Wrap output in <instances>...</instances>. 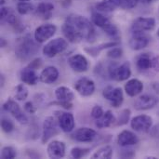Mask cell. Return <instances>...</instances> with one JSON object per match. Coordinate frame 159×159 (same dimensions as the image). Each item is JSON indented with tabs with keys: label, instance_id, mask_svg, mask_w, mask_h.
<instances>
[{
	"label": "cell",
	"instance_id": "cell-1",
	"mask_svg": "<svg viewBox=\"0 0 159 159\" xmlns=\"http://www.w3.org/2000/svg\"><path fill=\"white\" fill-rule=\"evenodd\" d=\"M62 34L69 42L79 43L81 41L93 42L96 37L94 24L87 17L72 13L69 14L62 26Z\"/></svg>",
	"mask_w": 159,
	"mask_h": 159
},
{
	"label": "cell",
	"instance_id": "cell-2",
	"mask_svg": "<svg viewBox=\"0 0 159 159\" xmlns=\"http://www.w3.org/2000/svg\"><path fill=\"white\" fill-rule=\"evenodd\" d=\"M90 20L95 26L101 28L112 40H115V41L120 40L121 34H120V31L118 30V28L107 17H105L103 14H102L98 10L93 11L91 13Z\"/></svg>",
	"mask_w": 159,
	"mask_h": 159
},
{
	"label": "cell",
	"instance_id": "cell-3",
	"mask_svg": "<svg viewBox=\"0 0 159 159\" xmlns=\"http://www.w3.org/2000/svg\"><path fill=\"white\" fill-rule=\"evenodd\" d=\"M38 44L39 43L34 39V37L32 38L30 34H26L21 38V40L20 41V43L16 48L15 54L17 58L21 61L30 60L33 56H34L38 52L39 50Z\"/></svg>",
	"mask_w": 159,
	"mask_h": 159
},
{
	"label": "cell",
	"instance_id": "cell-4",
	"mask_svg": "<svg viewBox=\"0 0 159 159\" xmlns=\"http://www.w3.org/2000/svg\"><path fill=\"white\" fill-rule=\"evenodd\" d=\"M107 75L110 79L121 82L128 80L131 75V68L129 61L119 64L116 61H111L107 66Z\"/></svg>",
	"mask_w": 159,
	"mask_h": 159
},
{
	"label": "cell",
	"instance_id": "cell-5",
	"mask_svg": "<svg viewBox=\"0 0 159 159\" xmlns=\"http://www.w3.org/2000/svg\"><path fill=\"white\" fill-rule=\"evenodd\" d=\"M68 48V40L62 37H57L48 41L43 47V54L48 58H54L62 53Z\"/></svg>",
	"mask_w": 159,
	"mask_h": 159
},
{
	"label": "cell",
	"instance_id": "cell-6",
	"mask_svg": "<svg viewBox=\"0 0 159 159\" xmlns=\"http://www.w3.org/2000/svg\"><path fill=\"white\" fill-rule=\"evenodd\" d=\"M60 126L58 121L54 119L52 116H48L45 118L43 123V130L41 135V143L42 144H46L50 139L57 136L60 133Z\"/></svg>",
	"mask_w": 159,
	"mask_h": 159
},
{
	"label": "cell",
	"instance_id": "cell-7",
	"mask_svg": "<svg viewBox=\"0 0 159 159\" xmlns=\"http://www.w3.org/2000/svg\"><path fill=\"white\" fill-rule=\"evenodd\" d=\"M3 109L9 113L21 125H27L29 120L26 115L23 113L20 105L13 100V99H7V102L3 104Z\"/></svg>",
	"mask_w": 159,
	"mask_h": 159
},
{
	"label": "cell",
	"instance_id": "cell-8",
	"mask_svg": "<svg viewBox=\"0 0 159 159\" xmlns=\"http://www.w3.org/2000/svg\"><path fill=\"white\" fill-rule=\"evenodd\" d=\"M102 96L111 102L112 106L118 108L124 102V94L121 88H114L113 86H107L103 89Z\"/></svg>",
	"mask_w": 159,
	"mask_h": 159
},
{
	"label": "cell",
	"instance_id": "cell-9",
	"mask_svg": "<svg viewBox=\"0 0 159 159\" xmlns=\"http://www.w3.org/2000/svg\"><path fill=\"white\" fill-rule=\"evenodd\" d=\"M156 27V19L152 17H139L131 24V33H146Z\"/></svg>",
	"mask_w": 159,
	"mask_h": 159
},
{
	"label": "cell",
	"instance_id": "cell-10",
	"mask_svg": "<svg viewBox=\"0 0 159 159\" xmlns=\"http://www.w3.org/2000/svg\"><path fill=\"white\" fill-rule=\"evenodd\" d=\"M56 31H57V27L52 23L42 24L34 30V37L39 44H41L53 37Z\"/></svg>",
	"mask_w": 159,
	"mask_h": 159
},
{
	"label": "cell",
	"instance_id": "cell-11",
	"mask_svg": "<svg viewBox=\"0 0 159 159\" xmlns=\"http://www.w3.org/2000/svg\"><path fill=\"white\" fill-rule=\"evenodd\" d=\"M130 127L137 132H149L153 127V118L147 115L137 116L131 119Z\"/></svg>",
	"mask_w": 159,
	"mask_h": 159
},
{
	"label": "cell",
	"instance_id": "cell-12",
	"mask_svg": "<svg viewBox=\"0 0 159 159\" xmlns=\"http://www.w3.org/2000/svg\"><path fill=\"white\" fill-rule=\"evenodd\" d=\"M75 89L82 97H89L95 91V83L90 78L81 77L75 82Z\"/></svg>",
	"mask_w": 159,
	"mask_h": 159
},
{
	"label": "cell",
	"instance_id": "cell-13",
	"mask_svg": "<svg viewBox=\"0 0 159 159\" xmlns=\"http://www.w3.org/2000/svg\"><path fill=\"white\" fill-rule=\"evenodd\" d=\"M56 116H57L58 124L63 132L69 133L74 130L75 122L73 114L68 112H57Z\"/></svg>",
	"mask_w": 159,
	"mask_h": 159
},
{
	"label": "cell",
	"instance_id": "cell-14",
	"mask_svg": "<svg viewBox=\"0 0 159 159\" xmlns=\"http://www.w3.org/2000/svg\"><path fill=\"white\" fill-rule=\"evenodd\" d=\"M158 103V99L156 96L144 94L140 96L134 102V108L138 111H146L154 108Z\"/></svg>",
	"mask_w": 159,
	"mask_h": 159
},
{
	"label": "cell",
	"instance_id": "cell-15",
	"mask_svg": "<svg viewBox=\"0 0 159 159\" xmlns=\"http://www.w3.org/2000/svg\"><path fill=\"white\" fill-rule=\"evenodd\" d=\"M68 64L72 70L76 73H84L89 69V61L82 54H75L68 59Z\"/></svg>",
	"mask_w": 159,
	"mask_h": 159
},
{
	"label": "cell",
	"instance_id": "cell-16",
	"mask_svg": "<svg viewBox=\"0 0 159 159\" xmlns=\"http://www.w3.org/2000/svg\"><path fill=\"white\" fill-rule=\"evenodd\" d=\"M96 137L97 132L90 128H80L72 134V138L78 143H91Z\"/></svg>",
	"mask_w": 159,
	"mask_h": 159
},
{
	"label": "cell",
	"instance_id": "cell-17",
	"mask_svg": "<svg viewBox=\"0 0 159 159\" xmlns=\"http://www.w3.org/2000/svg\"><path fill=\"white\" fill-rule=\"evenodd\" d=\"M47 151H48V156L50 158H62L65 156L66 146L63 142L55 140L48 143Z\"/></svg>",
	"mask_w": 159,
	"mask_h": 159
},
{
	"label": "cell",
	"instance_id": "cell-18",
	"mask_svg": "<svg viewBox=\"0 0 159 159\" xmlns=\"http://www.w3.org/2000/svg\"><path fill=\"white\" fill-rule=\"evenodd\" d=\"M150 43V37L145 33H132L129 47L133 50H142Z\"/></svg>",
	"mask_w": 159,
	"mask_h": 159
},
{
	"label": "cell",
	"instance_id": "cell-19",
	"mask_svg": "<svg viewBox=\"0 0 159 159\" xmlns=\"http://www.w3.org/2000/svg\"><path fill=\"white\" fill-rule=\"evenodd\" d=\"M20 76L21 82L26 85H29V86H35L38 83V81L40 80V77H39L38 74L36 73V70H34L29 66L23 68L20 71Z\"/></svg>",
	"mask_w": 159,
	"mask_h": 159
},
{
	"label": "cell",
	"instance_id": "cell-20",
	"mask_svg": "<svg viewBox=\"0 0 159 159\" xmlns=\"http://www.w3.org/2000/svg\"><path fill=\"white\" fill-rule=\"evenodd\" d=\"M154 56L152 53H142L136 58V67L139 71L144 72L153 70V62H154Z\"/></svg>",
	"mask_w": 159,
	"mask_h": 159
},
{
	"label": "cell",
	"instance_id": "cell-21",
	"mask_svg": "<svg viewBox=\"0 0 159 159\" xmlns=\"http://www.w3.org/2000/svg\"><path fill=\"white\" fill-rule=\"evenodd\" d=\"M139 142L138 137L130 130H123L117 136V143L122 147H129L137 144Z\"/></svg>",
	"mask_w": 159,
	"mask_h": 159
},
{
	"label": "cell",
	"instance_id": "cell-22",
	"mask_svg": "<svg viewBox=\"0 0 159 159\" xmlns=\"http://www.w3.org/2000/svg\"><path fill=\"white\" fill-rule=\"evenodd\" d=\"M40 81L44 84H52L59 78V71L55 66H48L39 75Z\"/></svg>",
	"mask_w": 159,
	"mask_h": 159
},
{
	"label": "cell",
	"instance_id": "cell-23",
	"mask_svg": "<svg viewBox=\"0 0 159 159\" xmlns=\"http://www.w3.org/2000/svg\"><path fill=\"white\" fill-rule=\"evenodd\" d=\"M143 90V84L141 80L137 78L129 80L125 85V91L127 95L129 97H135L140 93H142Z\"/></svg>",
	"mask_w": 159,
	"mask_h": 159
},
{
	"label": "cell",
	"instance_id": "cell-24",
	"mask_svg": "<svg viewBox=\"0 0 159 159\" xmlns=\"http://www.w3.org/2000/svg\"><path fill=\"white\" fill-rule=\"evenodd\" d=\"M122 0H102L96 4V9L102 12H112L116 8H121Z\"/></svg>",
	"mask_w": 159,
	"mask_h": 159
},
{
	"label": "cell",
	"instance_id": "cell-25",
	"mask_svg": "<svg viewBox=\"0 0 159 159\" xmlns=\"http://www.w3.org/2000/svg\"><path fill=\"white\" fill-rule=\"evenodd\" d=\"M54 5L51 3L41 2L35 7V14L43 20H49L52 17Z\"/></svg>",
	"mask_w": 159,
	"mask_h": 159
},
{
	"label": "cell",
	"instance_id": "cell-26",
	"mask_svg": "<svg viewBox=\"0 0 159 159\" xmlns=\"http://www.w3.org/2000/svg\"><path fill=\"white\" fill-rule=\"evenodd\" d=\"M116 117L115 116L112 111L108 110L104 112V114L101 118L96 120L95 125L98 129H106L116 124Z\"/></svg>",
	"mask_w": 159,
	"mask_h": 159
},
{
	"label": "cell",
	"instance_id": "cell-27",
	"mask_svg": "<svg viewBox=\"0 0 159 159\" xmlns=\"http://www.w3.org/2000/svg\"><path fill=\"white\" fill-rule=\"evenodd\" d=\"M120 44V41H111V42H107V43H102L97 47H89V48H86L84 50L90 56L96 58L100 55L101 51L106 49V48H114V47H116Z\"/></svg>",
	"mask_w": 159,
	"mask_h": 159
},
{
	"label": "cell",
	"instance_id": "cell-28",
	"mask_svg": "<svg viewBox=\"0 0 159 159\" xmlns=\"http://www.w3.org/2000/svg\"><path fill=\"white\" fill-rule=\"evenodd\" d=\"M55 97L58 101L73 102L75 100V93L71 89L61 86L55 89Z\"/></svg>",
	"mask_w": 159,
	"mask_h": 159
},
{
	"label": "cell",
	"instance_id": "cell-29",
	"mask_svg": "<svg viewBox=\"0 0 159 159\" xmlns=\"http://www.w3.org/2000/svg\"><path fill=\"white\" fill-rule=\"evenodd\" d=\"M113 157V148L110 145H105L101 148H99L93 155L92 158H101V159H109Z\"/></svg>",
	"mask_w": 159,
	"mask_h": 159
},
{
	"label": "cell",
	"instance_id": "cell-30",
	"mask_svg": "<svg viewBox=\"0 0 159 159\" xmlns=\"http://www.w3.org/2000/svg\"><path fill=\"white\" fill-rule=\"evenodd\" d=\"M17 11L20 15H29L35 12V7L29 2H19L17 4Z\"/></svg>",
	"mask_w": 159,
	"mask_h": 159
},
{
	"label": "cell",
	"instance_id": "cell-31",
	"mask_svg": "<svg viewBox=\"0 0 159 159\" xmlns=\"http://www.w3.org/2000/svg\"><path fill=\"white\" fill-rule=\"evenodd\" d=\"M14 97L17 101L23 102L28 97V89L25 84H20L14 89Z\"/></svg>",
	"mask_w": 159,
	"mask_h": 159
},
{
	"label": "cell",
	"instance_id": "cell-32",
	"mask_svg": "<svg viewBox=\"0 0 159 159\" xmlns=\"http://www.w3.org/2000/svg\"><path fill=\"white\" fill-rule=\"evenodd\" d=\"M130 115H131V111L129 109H124L123 111H121L118 118L116 119V125L119 127V126H124V125L128 124V122L129 121V118H130Z\"/></svg>",
	"mask_w": 159,
	"mask_h": 159
},
{
	"label": "cell",
	"instance_id": "cell-33",
	"mask_svg": "<svg viewBox=\"0 0 159 159\" xmlns=\"http://www.w3.org/2000/svg\"><path fill=\"white\" fill-rule=\"evenodd\" d=\"M17 157L16 149L12 146H5L1 151V158L2 159H13Z\"/></svg>",
	"mask_w": 159,
	"mask_h": 159
},
{
	"label": "cell",
	"instance_id": "cell-34",
	"mask_svg": "<svg viewBox=\"0 0 159 159\" xmlns=\"http://www.w3.org/2000/svg\"><path fill=\"white\" fill-rule=\"evenodd\" d=\"M89 148H81V147H74L71 150V157L73 158L79 159L86 157L89 153Z\"/></svg>",
	"mask_w": 159,
	"mask_h": 159
},
{
	"label": "cell",
	"instance_id": "cell-35",
	"mask_svg": "<svg viewBox=\"0 0 159 159\" xmlns=\"http://www.w3.org/2000/svg\"><path fill=\"white\" fill-rule=\"evenodd\" d=\"M123 55V49L119 47H114V48H111L108 51H107V56L111 59H114V60H116V59H119L121 58Z\"/></svg>",
	"mask_w": 159,
	"mask_h": 159
},
{
	"label": "cell",
	"instance_id": "cell-36",
	"mask_svg": "<svg viewBox=\"0 0 159 159\" xmlns=\"http://www.w3.org/2000/svg\"><path fill=\"white\" fill-rule=\"evenodd\" d=\"M1 129L5 133H10L14 130V124L7 118H2L1 120Z\"/></svg>",
	"mask_w": 159,
	"mask_h": 159
},
{
	"label": "cell",
	"instance_id": "cell-37",
	"mask_svg": "<svg viewBox=\"0 0 159 159\" xmlns=\"http://www.w3.org/2000/svg\"><path fill=\"white\" fill-rule=\"evenodd\" d=\"M139 2H140V0H122L121 8L124 9V10L132 9L138 5Z\"/></svg>",
	"mask_w": 159,
	"mask_h": 159
},
{
	"label": "cell",
	"instance_id": "cell-38",
	"mask_svg": "<svg viewBox=\"0 0 159 159\" xmlns=\"http://www.w3.org/2000/svg\"><path fill=\"white\" fill-rule=\"evenodd\" d=\"M104 114V111H103V109L102 108V106H100V105H95L93 108H92V110H91V117L92 118H94L95 120H97V119H99V118H101L102 116V115Z\"/></svg>",
	"mask_w": 159,
	"mask_h": 159
},
{
	"label": "cell",
	"instance_id": "cell-39",
	"mask_svg": "<svg viewBox=\"0 0 159 159\" xmlns=\"http://www.w3.org/2000/svg\"><path fill=\"white\" fill-rule=\"evenodd\" d=\"M51 104H54V105H58V106H61L66 110H70L73 108V103L72 102H62V101H56V102H51Z\"/></svg>",
	"mask_w": 159,
	"mask_h": 159
},
{
	"label": "cell",
	"instance_id": "cell-40",
	"mask_svg": "<svg viewBox=\"0 0 159 159\" xmlns=\"http://www.w3.org/2000/svg\"><path fill=\"white\" fill-rule=\"evenodd\" d=\"M24 110H25L28 114L34 115V114H35V112L37 111V107H36L32 102H25V104H24Z\"/></svg>",
	"mask_w": 159,
	"mask_h": 159
},
{
	"label": "cell",
	"instance_id": "cell-41",
	"mask_svg": "<svg viewBox=\"0 0 159 159\" xmlns=\"http://www.w3.org/2000/svg\"><path fill=\"white\" fill-rule=\"evenodd\" d=\"M12 12V9L10 7H4L2 6L1 7V10H0V16H1V20L2 21H5L6 18Z\"/></svg>",
	"mask_w": 159,
	"mask_h": 159
},
{
	"label": "cell",
	"instance_id": "cell-42",
	"mask_svg": "<svg viewBox=\"0 0 159 159\" xmlns=\"http://www.w3.org/2000/svg\"><path fill=\"white\" fill-rule=\"evenodd\" d=\"M41 65H42V60H41L40 58H36V59L33 60V61L28 64L29 67H31V68H33V69H34V70H37L38 68H40Z\"/></svg>",
	"mask_w": 159,
	"mask_h": 159
},
{
	"label": "cell",
	"instance_id": "cell-43",
	"mask_svg": "<svg viewBox=\"0 0 159 159\" xmlns=\"http://www.w3.org/2000/svg\"><path fill=\"white\" fill-rule=\"evenodd\" d=\"M120 156L123 158H132V157H134L136 156V154H135V152L133 150L129 149V150H124Z\"/></svg>",
	"mask_w": 159,
	"mask_h": 159
},
{
	"label": "cell",
	"instance_id": "cell-44",
	"mask_svg": "<svg viewBox=\"0 0 159 159\" xmlns=\"http://www.w3.org/2000/svg\"><path fill=\"white\" fill-rule=\"evenodd\" d=\"M149 133L152 137H158L159 138V124L152 127L149 130Z\"/></svg>",
	"mask_w": 159,
	"mask_h": 159
},
{
	"label": "cell",
	"instance_id": "cell-45",
	"mask_svg": "<svg viewBox=\"0 0 159 159\" xmlns=\"http://www.w3.org/2000/svg\"><path fill=\"white\" fill-rule=\"evenodd\" d=\"M153 70L157 73H159V55L154 56V62H153Z\"/></svg>",
	"mask_w": 159,
	"mask_h": 159
},
{
	"label": "cell",
	"instance_id": "cell-46",
	"mask_svg": "<svg viewBox=\"0 0 159 159\" xmlns=\"http://www.w3.org/2000/svg\"><path fill=\"white\" fill-rule=\"evenodd\" d=\"M72 4V0H62L61 1V6L63 7H68Z\"/></svg>",
	"mask_w": 159,
	"mask_h": 159
},
{
	"label": "cell",
	"instance_id": "cell-47",
	"mask_svg": "<svg viewBox=\"0 0 159 159\" xmlns=\"http://www.w3.org/2000/svg\"><path fill=\"white\" fill-rule=\"evenodd\" d=\"M7 45V40L5 38H1V40H0V46H1V48H5Z\"/></svg>",
	"mask_w": 159,
	"mask_h": 159
},
{
	"label": "cell",
	"instance_id": "cell-48",
	"mask_svg": "<svg viewBox=\"0 0 159 159\" xmlns=\"http://www.w3.org/2000/svg\"><path fill=\"white\" fill-rule=\"evenodd\" d=\"M157 0H140V2L143 3V4H150V3H153Z\"/></svg>",
	"mask_w": 159,
	"mask_h": 159
},
{
	"label": "cell",
	"instance_id": "cell-49",
	"mask_svg": "<svg viewBox=\"0 0 159 159\" xmlns=\"http://www.w3.org/2000/svg\"><path fill=\"white\" fill-rule=\"evenodd\" d=\"M0 80H1V87H3V86H4V83H5V76H4L3 75H1Z\"/></svg>",
	"mask_w": 159,
	"mask_h": 159
},
{
	"label": "cell",
	"instance_id": "cell-50",
	"mask_svg": "<svg viewBox=\"0 0 159 159\" xmlns=\"http://www.w3.org/2000/svg\"><path fill=\"white\" fill-rule=\"evenodd\" d=\"M0 3H1V5L3 6V5H4V4L6 3V1H5V0H0Z\"/></svg>",
	"mask_w": 159,
	"mask_h": 159
},
{
	"label": "cell",
	"instance_id": "cell-51",
	"mask_svg": "<svg viewBox=\"0 0 159 159\" xmlns=\"http://www.w3.org/2000/svg\"><path fill=\"white\" fill-rule=\"evenodd\" d=\"M19 2H29V1H31V0H18Z\"/></svg>",
	"mask_w": 159,
	"mask_h": 159
},
{
	"label": "cell",
	"instance_id": "cell-52",
	"mask_svg": "<svg viewBox=\"0 0 159 159\" xmlns=\"http://www.w3.org/2000/svg\"><path fill=\"white\" fill-rule=\"evenodd\" d=\"M157 36L159 37V28H158V30H157Z\"/></svg>",
	"mask_w": 159,
	"mask_h": 159
}]
</instances>
